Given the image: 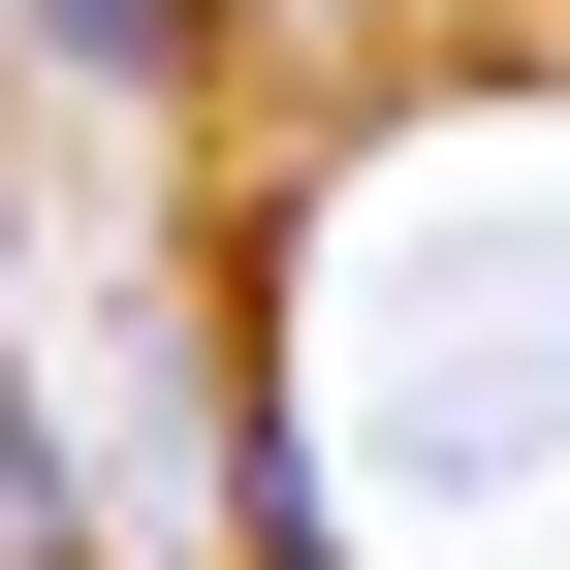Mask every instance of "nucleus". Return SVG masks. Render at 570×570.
<instances>
[{"instance_id":"f03ea898","label":"nucleus","mask_w":570,"mask_h":570,"mask_svg":"<svg viewBox=\"0 0 570 570\" xmlns=\"http://www.w3.org/2000/svg\"><path fill=\"white\" fill-rule=\"evenodd\" d=\"M0 539L63 570V412H32V381H0Z\"/></svg>"},{"instance_id":"f257e3e1","label":"nucleus","mask_w":570,"mask_h":570,"mask_svg":"<svg viewBox=\"0 0 570 570\" xmlns=\"http://www.w3.org/2000/svg\"><path fill=\"white\" fill-rule=\"evenodd\" d=\"M223 32H254V0H32V63H63V96H190Z\"/></svg>"}]
</instances>
